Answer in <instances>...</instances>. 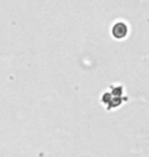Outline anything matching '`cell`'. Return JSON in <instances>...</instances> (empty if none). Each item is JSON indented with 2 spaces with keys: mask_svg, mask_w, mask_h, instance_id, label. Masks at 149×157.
Instances as JSON below:
<instances>
[{
  "mask_svg": "<svg viewBox=\"0 0 149 157\" xmlns=\"http://www.w3.org/2000/svg\"><path fill=\"white\" fill-rule=\"evenodd\" d=\"M126 33H127V27L125 24L118 23L113 27V35L116 36V37L122 38L126 35Z\"/></svg>",
  "mask_w": 149,
  "mask_h": 157,
  "instance_id": "1",
  "label": "cell"
}]
</instances>
